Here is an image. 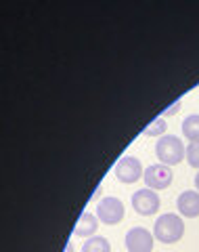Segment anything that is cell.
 <instances>
[{
  "label": "cell",
  "instance_id": "obj_1",
  "mask_svg": "<svg viewBox=\"0 0 199 252\" xmlns=\"http://www.w3.org/2000/svg\"><path fill=\"white\" fill-rule=\"evenodd\" d=\"M153 235L162 244H176L185 235V223H182V219L178 215L166 212V215H162L155 220Z\"/></svg>",
  "mask_w": 199,
  "mask_h": 252
},
{
  "label": "cell",
  "instance_id": "obj_2",
  "mask_svg": "<svg viewBox=\"0 0 199 252\" xmlns=\"http://www.w3.org/2000/svg\"><path fill=\"white\" fill-rule=\"evenodd\" d=\"M155 156L159 164H166V166H174V164H180L182 158L187 156V149L182 145V141L174 135H164L157 139L155 143Z\"/></svg>",
  "mask_w": 199,
  "mask_h": 252
},
{
  "label": "cell",
  "instance_id": "obj_3",
  "mask_svg": "<svg viewBox=\"0 0 199 252\" xmlns=\"http://www.w3.org/2000/svg\"><path fill=\"white\" fill-rule=\"evenodd\" d=\"M114 175H115V179L119 181V183L130 185V183H137L139 179H142V175H145V172H142V164L139 162V158H134V156H124L122 160L115 164Z\"/></svg>",
  "mask_w": 199,
  "mask_h": 252
},
{
  "label": "cell",
  "instance_id": "obj_4",
  "mask_svg": "<svg viewBox=\"0 0 199 252\" xmlns=\"http://www.w3.org/2000/svg\"><path fill=\"white\" fill-rule=\"evenodd\" d=\"M124 202L119 198H114V195H109V198H103L97 206V217L101 223L105 225H117L119 220L124 219Z\"/></svg>",
  "mask_w": 199,
  "mask_h": 252
},
{
  "label": "cell",
  "instance_id": "obj_5",
  "mask_svg": "<svg viewBox=\"0 0 199 252\" xmlns=\"http://www.w3.org/2000/svg\"><path fill=\"white\" fill-rule=\"evenodd\" d=\"M132 208L139 212L141 217H151L159 210V195L155 193V189L142 187L139 191H134L132 195Z\"/></svg>",
  "mask_w": 199,
  "mask_h": 252
},
{
  "label": "cell",
  "instance_id": "obj_6",
  "mask_svg": "<svg viewBox=\"0 0 199 252\" xmlns=\"http://www.w3.org/2000/svg\"><path fill=\"white\" fill-rule=\"evenodd\" d=\"M172 170L170 166H166V164H153V166H147L145 175H142V181H145V187L149 189H166L170 187L172 183Z\"/></svg>",
  "mask_w": 199,
  "mask_h": 252
},
{
  "label": "cell",
  "instance_id": "obj_7",
  "mask_svg": "<svg viewBox=\"0 0 199 252\" xmlns=\"http://www.w3.org/2000/svg\"><path fill=\"white\" fill-rule=\"evenodd\" d=\"M153 240L155 235L147 231L145 227H132L126 233V248H128V252H151L153 250Z\"/></svg>",
  "mask_w": 199,
  "mask_h": 252
},
{
  "label": "cell",
  "instance_id": "obj_8",
  "mask_svg": "<svg viewBox=\"0 0 199 252\" xmlns=\"http://www.w3.org/2000/svg\"><path fill=\"white\" fill-rule=\"evenodd\" d=\"M176 208L180 212V217H187V219L199 217V191L197 189L182 191L176 200Z\"/></svg>",
  "mask_w": 199,
  "mask_h": 252
},
{
  "label": "cell",
  "instance_id": "obj_9",
  "mask_svg": "<svg viewBox=\"0 0 199 252\" xmlns=\"http://www.w3.org/2000/svg\"><path fill=\"white\" fill-rule=\"evenodd\" d=\"M97 219L99 217H94L92 212H84L74 227V235H78V238H92V235L97 233V227H99Z\"/></svg>",
  "mask_w": 199,
  "mask_h": 252
},
{
  "label": "cell",
  "instance_id": "obj_10",
  "mask_svg": "<svg viewBox=\"0 0 199 252\" xmlns=\"http://www.w3.org/2000/svg\"><path fill=\"white\" fill-rule=\"evenodd\" d=\"M182 135L191 143H199V114H191L182 120Z\"/></svg>",
  "mask_w": 199,
  "mask_h": 252
},
{
  "label": "cell",
  "instance_id": "obj_11",
  "mask_svg": "<svg viewBox=\"0 0 199 252\" xmlns=\"http://www.w3.org/2000/svg\"><path fill=\"white\" fill-rule=\"evenodd\" d=\"M82 252H111L109 240L101 238V235H92V238L86 240V244L82 246Z\"/></svg>",
  "mask_w": 199,
  "mask_h": 252
},
{
  "label": "cell",
  "instance_id": "obj_12",
  "mask_svg": "<svg viewBox=\"0 0 199 252\" xmlns=\"http://www.w3.org/2000/svg\"><path fill=\"white\" fill-rule=\"evenodd\" d=\"M166 128H168V124H166V118L162 116V118H155L153 122H151L147 128H145V135L147 137H164L166 135Z\"/></svg>",
  "mask_w": 199,
  "mask_h": 252
},
{
  "label": "cell",
  "instance_id": "obj_13",
  "mask_svg": "<svg viewBox=\"0 0 199 252\" xmlns=\"http://www.w3.org/2000/svg\"><path fill=\"white\" fill-rule=\"evenodd\" d=\"M187 162L193 168H199V143H191L187 147Z\"/></svg>",
  "mask_w": 199,
  "mask_h": 252
},
{
  "label": "cell",
  "instance_id": "obj_14",
  "mask_svg": "<svg viewBox=\"0 0 199 252\" xmlns=\"http://www.w3.org/2000/svg\"><path fill=\"white\" fill-rule=\"evenodd\" d=\"M180 105H182V101L178 99V101H174V103L168 107V109H164V118H168V116H174L180 109Z\"/></svg>",
  "mask_w": 199,
  "mask_h": 252
},
{
  "label": "cell",
  "instance_id": "obj_15",
  "mask_svg": "<svg viewBox=\"0 0 199 252\" xmlns=\"http://www.w3.org/2000/svg\"><path fill=\"white\" fill-rule=\"evenodd\" d=\"M65 252H74V244H69V242H67V246H65Z\"/></svg>",
  "mask_w": 199,
  "mask_h": 252
},
{
  "label": "cell",
  "instance_id": "obj_16",
  "mask_svg": "<svg viewBox=\"0 0 199 252\" xmlns=\"http://www.w3.org/2000/svg\"><path fill=\"white\" fill-rule=\"evenodd\" d=\"M99 195H101V185H99L97 189H94V200H97V198H99Z\"/></svg>",
  "mask_w": 199,
  "mask_h": 252
},
{
  "label": "cell",
  "instance_id": "obj_17",
  "mask_svg": "<svg viewBox=\"0 0 199 252\" xmlns=\"http://www.w3.org/2000/svg\"><path fill=\"white\" fill-rule=\"evenodd\" d=\"M195 187H197V191H199V172H197V177H195Z\"/></svg>",
  "mask_w": 199,
  "mask_h": 252
}]
</instances>
